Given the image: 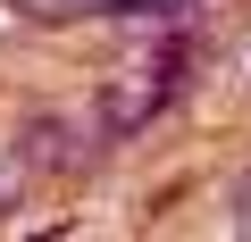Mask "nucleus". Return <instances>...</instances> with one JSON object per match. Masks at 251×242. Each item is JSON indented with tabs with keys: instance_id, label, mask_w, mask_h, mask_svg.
I'll list each match as a JSON object with an SVG mask.
<instances>
[{
	"instance_id": "nucleus-2",
	"label": "nucleus",
	"mask_w": 251,
	"mask_h": 242,
	"mask_svg": "<svg viewBox=\"0 0 251 242\" xmlns=\"http://www.w3.org/2000/svg\"><path fill=\"white\" fill-rule=\"evenodd\" d=\"M226 234H251V176L226 192Z\"/></svg>"
},
{
	"instance_id": "nucleus-1",
	"label": "nucleus",
	"mask_w": 251,
	"mask_h": 242,
	"mask_svg": "<svg viewBox=\"0 0 251 242\" xmlns=\"http://www.w3.org/2000/svg\"><path fill=\"white\" fill-rule=\"evenodd\" d=\"M25 159L34 167H84L92 159V126L84 117H34L25 126Z\"/></svg>"
}]
</instances>
